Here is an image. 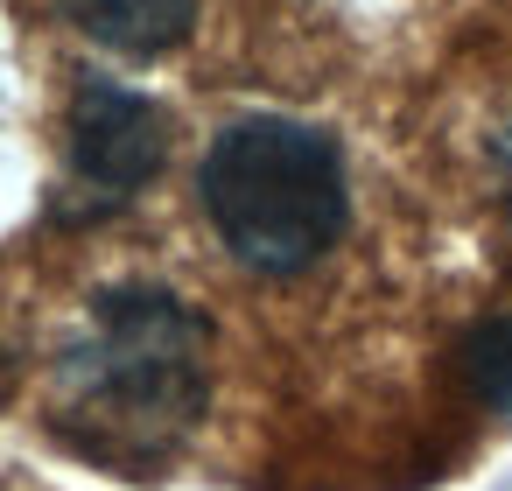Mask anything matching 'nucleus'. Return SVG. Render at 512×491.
I'll return each mask as SVG.
<instances>
[{
	"instance_id": "obj_1",
	"label": "nucleus",
	"mask_w": 512,
	"mask_h": 491,
	"mask_svg": "<svg viewBox=\"0 0 512 491\" xmlns=\"http://www.w3.org/2000/svg\"><path fill=\"white\" fill-rule=\"evenodd\" d=\"M204 414V323L162 288H113L92 309V337L64 372V442L155 470Z\"/></svg>"
},
{
	"instance_id": "obj_4",
	"label": "nucleus",
	"mask_w": 512,
	"mask_h": 491,
	"mask_svg": "<svg viewBox=\"0 0 512 491\" xmlns=\"http://www.w3.org/2000/svg\"><path fill=\"white\" fill-rule=\"evenodd\" d=\"M64 15L113 57H162L190 36L197 0H64Z\"/></svg>"
},
{
	"instance_id": "obj_2",
	"label": "nucleus",
	"mask_w": 512,
	"mask_h": 491,
	"mask_svg": "<svg viewBox=\"0 0 512 491\" xmlns=\"http://www.w3.org/2000/svg\"><path fill=\"white\" fill-rule=\"evenodd\" d=\"M204 218L232 260L260 274H295L323 260L344 232V155L302 120H239L204 155Z\"/></svg>"
},
{
	"instance_id": "obj_5",
	"label": "nucleus",
	"mask_w": 512,
	"mask_h": 491,
	"mask_svg": "<svg viewBox=\"0 0 512 491\" xmlns=\"http://www.w3.org/2000/svg\"><path fill=\"white\" fill-rule=\"evenodd\" d=\"M456 372H463V386H470L484 407L512 414V309H505V316H484V323L456 344Z\"/></svg>"
},
{
	"instance_id": "obj_3",
	"label": "nucleus",
	"mask_w": 512,
	"mask_h": 491,
	"mask_svg": "<svg viewBox=\"0 0 512 491\" xmlns=\"http://www.w3.org/2000/svg\"><path fill=\"white\" fill-rule=\"evenodd\" d=\"M162 148H169V127L141 92H127L113 78L78 85V99H71V169H78V183H92L106 197H127L162 169Z\"/></svg>"
}]
</instances>
